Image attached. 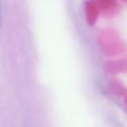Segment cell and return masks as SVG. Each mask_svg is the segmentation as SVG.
<instances>
[{
    "instance_id": "obj_1",
    "label": "cell",
    "mask_w": 127,
    "mask_h": 127,
    "mask_svg": "<svg viewBox=\"0 0 127 127\" xmlns=\"http://www.w3.org/2000/svg\"><path fill=\"white\" fill-rule=\"evenodd\" d=\"M1 18H2V13H1V2H0V27H1Z\"/></svg>"
}]
</instances>
